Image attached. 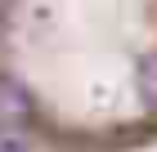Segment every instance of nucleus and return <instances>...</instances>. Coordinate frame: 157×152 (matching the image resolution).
<instances>
[{
	"label": "nucleus",
	"instance_id": "1",
	"mask_svg": "<svg viewBox=\"0 0 157 152\" xmlns=\"http://www.w3.org/2000/svg\"><path fill=\"white\" fill-rule=\"evenodd\" d=\"M0 152H32V143L23 134H0Z\"/></svg>",
	"mask_w": 157,
	"mask_h": 152
}]
</instances>
